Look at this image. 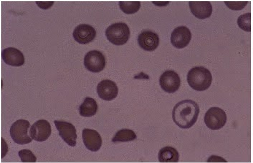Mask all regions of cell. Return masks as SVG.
<instances>
[{"mask_svg":"<svg viewBox=\"0 0 253 163\" xmlns=\"http://www.w3.org/2000/svg\"><path fill=\"white\" fill-rule=\"evenodd\" d=\"M138 45L146 51L152 52L158 47L159 39L158 35L151 30H144L138 38Z\"/></svg>","mask_w":253,"mask_h":163,"instance_id":"13","label":"cell"},{"mask_svg":"<svg viewBox=\"0 0 253 163\" xmlns=\"http://www.w3.org/2000/svg\"><path fill=\"white\" fill-rule=\"evenodd\" d=\"M98 106L96 101L90 97H87L79 107V113L83 117H93L98 111Z\"/></svg>","mask_w":253,"mask_h":163,"instance_id":"17","label":"cell"},{"mask_svg":"<svg viewBox=\"0 0 253 163\" xmlns=\"http://www.w3.org/2000/svg\"><path fill=\"white\" fill-rule=\"evenodd\" d=\"M82 137L84 145L90 151L97 152L101 149L103 141L97 131L85 128L83 130Z\"/></svg>","mask_w":253,"mask_h":163,"instance_id":"12","label":"cell"},{"mask_svg":"<svg viewBox=\"0 0 253 163\" xmlns=\"http://www.w3.org/2000/svg\"><path fill=\"white\" fill-rule=\"evenodd\" d=\"M52 132L50 123L45 120L36 122L30 128V137L37 142H44L50 137Z\"/></svg>","mask_w":253,"mask_h":163,"instance_id":"7","label":"cell"},{"mask_svg":"<svg viewBox=\"0 0 253 163\" xmlns=\"http://www.w3.org/2000/svg\"><path fill=\"white\" fill-rule=\"evenodd\" d=\"M205 125L211 130H219L223 128L227 123V115L219 107H211L205 113Z\"/></svg>","mask_w":253,"mask_h":163,"instance_id":"5","label":"cell"},{"mask_svg":"<svg viewBox=\"0 0 253 163\" xmlns=\"http://www.w3.org/2000/svg\"><path fill=\"white\" fill-rule=\"evenodd\" d=\"M84 65L87 70L98 73L104 69L106 66V59L101 52L93 50L87 52L84 58Z\"/></svg>","mask_w":253,"mask_h":163,"instance_id":"6","label":"cell"},{"mask_svg":"<svg viewBox=\"0 0 253 163\" xmlns=\"http://www.w3.org/2000/svg\"><path fill=\"white\" fill-rule=\"evenodd\" d=\"M54 123L58 129L59 134L64 142L70 146H76L77 134H76V130L74 126L68 122L58 121V120H55Z\"/></svg>","mask_w":253,"mask_h":163,"instance_id":"10","label":"cell"},{"mask_svg":"<svg viewBox=\"0 0 253 163\" xmlns=\"http://www.w3.org/2000/svg\"><path fill=\"white\" fill-rule=\"evenodd\" d=\"M130 35L129 28L126 24L118 23L113 24L106 29V36L108 40L113 45H125Z\"/></svg>","mask_w":253,"mask_h":163,"instance_id":"3","label":"cell"},{"mask_svg":"<svg viewBox=\"0 0 253 163\" xmlns=\"http://www.w3.org/2000/svg\"><path fill=\"white\" fill-rule=\"evenodd\" d=\"M73 36L78 43L86 45L94 40L96 37V30L91 25L82 24L75 28Z\"/></svg>","mask_w":253,"mask_h":163,"instance_id":"9","label":"cell"},{"mask_svg":"<svg viewBox=\"0 0 253 163\" xmlns=\"http://www.w3.org/2000/svg\"><path fill=\"white\" fill-rule=\"evenodd\" d=\"M189 4L192 13L200 20L208 18L212 14L213 7L210 1H190Z\"/></svg>","mask_w":253,"mask_h":163,"instance_id":"16","label":"cell"},{"mask_svg":"<svg viewBox=\"0 0 253 163\" xmlns=\"http://www.w3.org/2000/svg\"><path fill=\"white\" fill-rule=\"evenodd\" d=\"M119 4L122 12L127 15L136 13L141 8L139 1H119Z\"/></svg>","mask_w":253,"mask_h":163,"instance_id":"20","label":"cell"},{"mask_svg":"<svg viewBox=\"0 0 253 163\" xmlns=\"http://www.w3.org/2000/svg\"><path fill=\"white\" fill-rule=\"evenodd\" d=\"M98 96L105 101H111L115 99L118 95L117 85L115 82L109 80H103L97 87Z\"/></svg>","mask_w":253,"mask_h":163,"instance_id":"14","label":"cell"},{"mask_svg":"<svg viewBox=\"0 0 253 163\" xmlns=\"http://www.w3.org/2000/svg\"><path fill=\"white\" fill-rule=\"evenodd\" d=\"M36 4L41 9H47L50 8L51 6L53 5L54 2L53 1H47V2H42V1L39 2V1H37Z\"/></svg>","mask_w":253,"mask_h":163,"instance_id":"24","label":"cell"},{"mask_svg":"<svg viewBox=\"0 0 253 163\" xmlns=\"http://www.w3.org/2000/svg\"><path fill=\"white\" fill-rule=\"evenodd\" d=\"M137 138L136 133L130 129H122L112 139L113 142H126L133 141Z\"/></svg>","mask_w":253,"mask_h":163,"instance_id":"19","label":"cell"},{"mask_svg":"<svg viewBox=\"0 0 253 163\" xmlns=\"http://www.w3.org/2000/svg\"><path fill=\"white\" fill-rule=\"evenodd\" d=\"M238 26L247 32L251 31V14L247 13L240 16L238 20Z\"/></svg>","mask_w":253,"mask_h":163,"instance_id":"21","label":"cell"},{"mask_svg":"<svg viewBox=\"0 0 253 163\" xmlns=\"http://www.w3.org/2000/svg\"><path fill=\"white\" fill-rule=\"evenodd\" d=\"M158 158L161 163H177L179 160V152L173 147H165L159 150Z\"/></svg>","mask_w":253,"mask_h":163,"instance_id":"18","label":"cell"},{"mask_svg":"<svg viewBox=\"0 0 253 163\" xmlns=\"http://www.w3.org/2000/svg\"><path fill=\"white\" fill-rule=\"evenodd\" d=\"M191 39L192 33L190 30L185 26L178 27L171 34V44L177 49H183L187 47Z\"/></svg>","mask_w":253,"mask_h":163,"instance_id":"11","label":"cell"},{"mask_svg":"<svg viewBox=\"0 0 253 163\" xmlns=\"http://www.w3.org/2000/svg\"><path fill=\"white\" fill-rule=\"evenodd\" d=\"M224 3L232 10H241L248 4V1H225Z\"/></svg>","mask_w":253,"mask_h":163,"instance_id":"23","label":"cell"},{"mask_svg":"<svg viewBox=\"0 0 253 163\" xmlns=\"http://www.w3.org/2000/svg\"><path fill=\"white\" fill-rule=\"evenodd\" d=\"M30 127V122L25 120H18L12 124L10 128V135L15 143L26 145L32 142L33 139L30 138L28 134Z\"/></svg>","mask_w":253,"mask_h":163,"instance_id":"4","label":"cell"},{"mask_svg":"<svg viewBox=\"0 0 253 163\" xmlns=\"http://www.w3.org/2000/svg\"><path fill=\"white\" fill-rule=\"evenodd\" d=\"M159 84L162 90L167 93H174L180 88V77L174 71L167 70L161 76Z\"/></svg>","mask_w":253,"mask_h":163,"instance_id":"8","label":"cell"},{"mask_svg":"<svg viewBox=\"0 0 253 163\" xmlns=\"http://www.w3.org/2000/svg\"><path fill=\"white\" fill-rule=\"evenodd\" d=\"M2 59L6 64L12 67H21L25 63L23 54L14 47H8L3 50Z\"/></svg>","mask_w":253,"mask_h":163,"instance_id":"15","label":"cell"},{"mask_svg":"<svg viewBox=\"0 0 253 163\" xmlns=\"http://www.w3.org/2000/svg\"><path fill=\"white\" fill-rule=\"evenodd\" d=\"M187 82L192 89L197 91L208 90L212 82V75L206 68L195 67L187 74Z\"/></svg>","mask_w":253,"mask_h":163,"instance_id":"2","label":"cell"},{"mask_svg":"<svg viewBox=\"0 0 253 163\" xmlns=\"http://www.w3.org/2000/svg\"><path fill=\"white\" fill-rule=\"evenodd\" d=\"M200 108L195 101H181L175 106L173 120L179 128L187 129L194 126L198 118Z\"/></svg>","mask_w":253,"mask_h":163,"instance_id":"1","label":"cell"},{"mask_svg":"<svg viewBox=\"0 0 253 163\" xmlns=\"http://www.w3.org/2000/svg\"><path fill=\"white\" fill-rule=\"evenodd\" d=\"M19 156L23 163H35L36 162V157L29 150H22L19 152Z\"/></svg>","mask_w":253,"mask_h":163,"instance_id":"22","label":"cell"}]
</instances>
